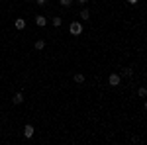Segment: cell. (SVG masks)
<instances>
[{"instance_id":"obj_1","label":"cell","mask_w":147,"mask_h":145,"mask_svg":"<svg viewBox=\"0 0 147 145\" xmlns=\"http://www.w3.org/2000/svg\"><path fill=\"white\" fill-rule=\"evenodd\" d=\"M69 32H71L73 35H80V34H82V24H80V22H71Z\"/></svg>"},{"instance_id":"obj_2","label":"cell","mask_w":147,"mask_h":145,"mask_svg":"<svg viewBox=\"0 0 147 145\" xmlns=\"http://www.w3.org/2000/svg\"><path fill=\"white\" fill-rule=\"evenodd\" d=\"M120 80H122L120 75H118V73H112V75L108 77V84H110V86H118V84H120Z\"/></svg>"},{"instance_id":"obj_3","label":"cell","mask_w":147,"mask_h":145,"mask_svg":"<svg viewBox=\"0 0 147 145\" xmlns=\"http://www.w3.org/2000/svg\"><path fill=\"white\" fill-rule=\"evenodd\" d=\"M34 125H30V123H28V125H26V127H24V135H26V139H30V137H32V135H34Z\"/></svg>"},{"instance_id":"obj_4","label":"cell","mask_w":147,"mask_h":145,"mask_svg":"<svg viewBox=\"0 0 147 145\" xmlns=\"http://www.w3.org/2000/svg\"><path fill=\"white\" fill-rule=\"evenodd\" d=\"M35 24H37L39 28H43V26H47V20H45V16H41V14H39V16H35Z\"/></svg>"},{"instance_id":"obj_5","label":"cell","mask_w":147,"mask_h":145,"mask_svg":"<svg viewBox=\"0 0 147 145\" xmlns=\"http://www.w3.org/2000/svg\"><path fill=\"white\" fill-rule=\"evenodd\" d=\"M14 26H16V30H24V28H26V20H24V18H18V20L14 22Z\"/></svg>"},{"instance_id":"obj_6","label":"cell","mask_w":147,"mask_h":145,"mask_svg":"<svg viewBox=\"0 0 147 145\" xmlns=\"http://www.w3.org/2000/svg\"><path fill=\"white\" fill-rule=\"evenodd\" d=\"M12 102H14V104H22V102H24V94H22V92L14 94V100H12Z\"/></svg>"},{"instance_id":"obj_7","label":"cell","mask_w":147,"mask_h":145,"mask_svg":"<svg viewBox=\"0 0 147 145\" xmlns=\"http://www.w3.org/2000/svg\"><path fill=\"white\" fill-rule=\"evenodd\" d=\"M61 24H63V20H61L59 16H55V18L51 20V26H53V28H61Z\"/></svg>"},{"instance_id":"obj_8","label":"cell","mask_w":147,"mask_h":145,"mask_svg":"<svg viewBox=\"0 0 147 145\" xmlns=\"http://www.w3.org/2000/svg\"><path fill=\"white\" fill-rule=\"evenodd\" d=\"M80 18H82V20H88V18H90V10H88V8H82V10H80Z\"/></svg>"},{"instance_id":"obj_9","label":"cell","mask_w":147,"mask_h":145,"mask_svg":"<svg viewBox=\"0 0 147 145\" xmlns=\"http://www.w3.org/2000/svg\"><path fill=\"white\" fill-rule=\"evenodd\" d=\"M35 49H37V51L45 49V41H43V39H37V41H35Z\"/></svg>"},{"instance_id":"obj_10","label":"cell","mask_w":147,"mask_h":145,"mask_svg":"<svg viewBox=\"0 0 147 145\" xmlns=\"http://www.w3.org/2000/svg\"><path fill=\"white\" fill-rule=\"evenodd\" d=\"M73 78H75V82H79V84H82V82H84V75H80V73H77Z\"/></svg>"},{"instance_id":"obj_11","label":"cell","mask_w":147,"mask_h":145,"mask_svg":"<svg viewBox=\"0 0 147 145\" xmlns=\"http://www.w3.org/2000/svg\"><path fill=\"white\" fill-rule=\"evenodd\" d=\"M59 4H61L63 8H69V6L73 4V0H59Z\"/></svg>"},{"instance_id":"obj_12","label":"cell","mask_w":147,"mask_h":145,"mask_svg":"<svg viewBox=\"0 0 147 145\" xmlns=\"http://www.w3.org/2000/svg\"><path fill=\"white\" fill-rule=\"evenodd\" d=\"M137 94H139V98H145V96H147V90L143 88V86H141V88L137 90Z\"/></svg>"},{"instance_id":"obj_13","label":"cell","mask_w":147,"mask_h":145,"mask_svg":"<svg viewBox=\"0 0 147 145\" xmlns=\"http://www.w3.org/2000/svg\"><path fill=\"white\" fill-rule=\"evenodd\" d=\"M122 75H124V77H131V69H124Z\"/></svg>"},{"instance_id":"obj_14","label":"cell","mask_w":147,"mask_h":145,"mask_svg":"<svg viewBox=\"0 0 147 145\" xmlns=\"http://www.w3.org/2000/svg\"><path fill=\"white\" fill-rule=\"evenodd\" d=\"M37 2V6H43V4H47V0H35Z\"/></svg>"},{"instance_id":"obj_15","label":"cell","mask_w":147,"mask_h":145,"mask_svg":"<svg viewBox=\"0 0 147 145\" xmlns=\"http://www.w3.org/2000/svg\"><path fill=\"white\" fill-rule=\"evenodd\" d=\"M127 2H129V4H137V0H127Z\"/></svg>"},{"instance_id":"obj_16","label":"cell","mask_w":147,"mask_h":145,"mask_svg":"<svg viewBox=\"0 0 147 145\" xmlns=\"http://www.w3.org/2000/svg\"><path fill=\"white\" fill-rule=\"evenodd\" d=\"M77 2H79V4H86V0H77Z\"/></svg>"},{"instance_id":"obj_17","label":"cell","mask_w":147,"mask_h":145,"mask_svg":"<svg viewBox=\"0 0 147 145\" xmlns=\"http://www.w3.org/2000/svg\"><path fill=\"white\" fill-rule=\"evenodd\" d=\"M26 2H32V0H26Z\"/></svg>"}]
</instances>
